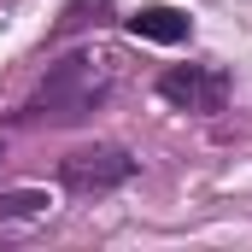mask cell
Instances as JSON below:
<instances>
[{
	"label": "cell",
	"mask_w": 252,
	"mask_h": 252,
	"mask_svg": "<svg viewBox=\"0 0 252 252\" xmlns=\"http://www.w3.org/2000/svg\"><path fill=\"white\" fill-rule=\"evenodd\" d=\"M112 88H118V59L82 47V53L59 59L41 76V88L30 94L24 118H30V124H82V118H94V112L112 100Z\"/></svg>",
	"instance_id": "cell-1"
},
{
	"label": "cell",
	"mask_w": 252,
	"mask_h": 252,
	"mask_svg": "<svg viewBox=\"0 0 252 252\" xmlns=\"http://www.w3.org/2000/svg\"><path fill=\"white\" fill-rule=\"evenodd\" d=\"M129 176H135V158L124 147H106V141L76 147V153L59 158V182L70 193H112V188H124Z\"/></svg>",
	"instance_id": "cell-2"
},
{
	"label": "cell",
	"mask_w": 252,
	"mask_h": 252,
	"mask_svg": "<svg viewBox=\"0 0 252 252\" xmlns=\"http://www.w3.org/2000/svg\"><path fill=\"white\" fill-rule=\"evenodd\" d=\"M158 94L182 112H223L229 106V76L217 64H170L158 76Z\"/></svg>",
	"instance_id": "cell-3"
},
{
	"label": "cell",
	"mask_w": 252,
	"mask_h": 252,
	"mask_svg": "<svg viewBox=\"0 0 252 252\" xmlns=\"http://www.w3.org/2000/svg\"><path fill=\"white\" fill-rule=\"evenodd\" d=\"M129 35H141V41H158V47H176V41H188V12H176V6H141L135 18H124Z\"/></svg>",
	"instance_id": "cell-4"
},
{
	"label": "cell",
	"mask_w": 252,
	"mask_h": 252,
	"mask_svg": "<svg viewBox=\"0 0 252 252\" xmlns=\"http://www.w3.org/2000/svg\"><path fill=\"white\" fill-rule=\"evenodd\" d=\"M100 18H112V6H106V0H76V6H64V24H59V35L82 30V24H100Z\"/></svg>",
	"instance_id": "cell-5"
},
{
	"label": "cell",
	"mask_w": 252,
	"mask_h": 252,
	"mask_svg": "<svg viewBox=\"0 0 252 252\" xmlns=\"http://www.w3.org/2000/svg\"><path fill=\"white\" fill-rule=\"evenodd\" d=\"M35 211H47V193H35V188L0 193V217H35Z\"/></svg>",
	"instance_id": "cell-6"
}]
</instances>
